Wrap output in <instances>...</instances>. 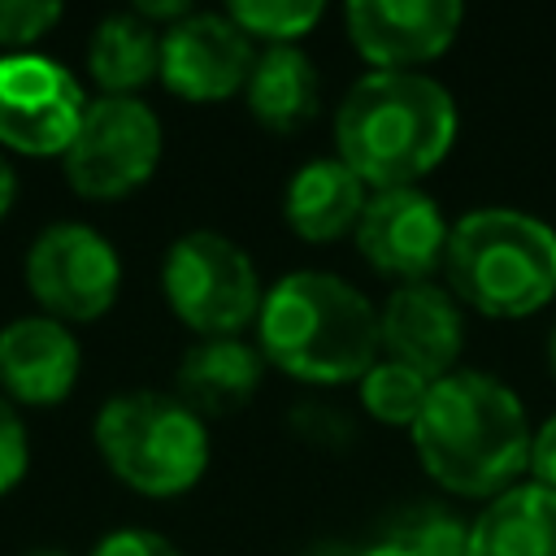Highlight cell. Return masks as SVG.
<instances>
[{
  "label": "cell",
  "mask_w": 556,
  "mask_h": 556,
  "mask_svg": "<svg viewBox=\"0 0 556 556\" xmlns=\"http://www.w3.org/2000/svg\"><path fill=\"white\" fill-rule=\"evenodd\" d=\"M56 22H61V9H56V4H39V0H0V43H4V48H30V43L43 39Z\"/></svg>",
  "instance_id": "603a6c76"
},
{
  "label": "cell",
  "mask_w": 556,
  "mask_h": 556,
  "mask_svg": "<svg viewBox=\"0 0 556 556\" xmlns=\"http://www.w3.org/2000/svg\"><path fill=\"white\" fill-rule=\"evenodd\" d=\"M248 109L261 126L287 135V130H300L317 117V104H321V83H317V70L313 61L295 48V43H282V48H265L256 61H252V74H248Z\"/></svg>",
  "instance_id": "ac0fdd59"
},
{
  "label": "cell",
  "mask_w": 556,
  "mask_h": 556,
  "mask_svg": "<svg viewBox=\"0 0 556 556\" xmlns=\"http://www.w3.org/2000/svg\"><path fill=\"white\" fill-rule=\"evenodd\" d=\"M365 182L339 161V156H317L295 169L287 182V226L308 239V243H330L343 239L348 230L356 235L361 213H365Z\"/></svg>",
  "instance_id": "9a60e30c"
},
{
  "label": "cell",
  "mask_w": 556,
  "mask_h": 556,
  "mask_svg": "<svg viewBox=\"0 0 556 556\" xmlns=\"http://www.w3.org/2000/svg\"><path fill=\"white\" fill-rule=\"evenodd\" d=\"M547 361H552V374H556V330H552V339H547Z\"/></svg>",
  "instance_id": "f546056e"
},
{
  "label": "cell",
  "mask_w": 556,
  "mask_h": 556,
  "mask_svg": "<svg viewBox=\"0 0 556 556\" xmlns=\"http://www.w3.org/2000/svg\"><path fill=\"white\" fill-rule=\"evenodd\" d=\"M291 426L308 439V443H321V447H343L352 439V421L339 413V408H326V404H300L291 413Z\"/></svg>",
  "instance_id": "d4e9b609"
},
{
  "label": "cell",
  "mask_w": 556,
  "mask_h": 556,
  "mask_svg": "<svg viewBox=\"0 0 556 556\" xmlns=\"http://www.w3.org/2000/svg\"><path fill=\"white\" fill-rule=\"evenodd\" d=\"M334 139L339 161L365 187H413L447 156L456 139V104L426 74L378 70L343 96Z\"/></svg>",
  "instance_id": "7a4b0ae2"
},
{
  "label": "cell",
  "mask_w": 556,
  "mask_h": 556,
  "mask_svg": "<svg viewBox=\"0 0 556 556\" xmlns=\"http://www.w3.org/2000/svg\"><path fill=\"white\" fill-rule=\"evenodd\" d=\"M78 365V339L56 317H17L0 330V387L22 404L65 400Z\"/></svg>",
  "instance_id": "5bb4252c"
},
{
  "label": "cell",
  "mask_w": 556,
  "mask_h": 556,
  "mask_svg": "<svg viewBox=\"0 0 556 556\" xmlns=\"http://www.w3.org/2000/svg\"><path fill=\"white\" fill-rule=\"evenodd\" d=\"M13 195H17V174H13V165L0 156V217L13 208Z\"/></svg>",
  "instance_id": "83f0119b"
},
{
  "label": "cell",
  "mask_w": 556,
  "mask_h": 556,
  "mask_svg": "<svg viewBox=\"0 0 556 556\" xmlns=\"http://www.w3.org/2000/svg\"><path fill=\"white\" fill-rule=\"evenodd\" d=\"M226 13L243 35L269 39V48L295 43L300 35H308L321 22L317 0H235Z\"/></svg>",
  "instance_id": "7402d4cb"
},
{
  "label": "cell",
  "mask_w": 556,
  "mask_h": 556,
  "mask_svg": "<svg viewBox=\"0 0 556 556\" xmlns=\"http://www.w3.org/2000/svg\"><path fill=\"white\" fill-rule=\"evenodd\" d=\"M465 556H556V491L508 486L469 526Z\"/></svg>",
  "instance_id": "2e32d148"
},
{
  "label": "cell",
  "mask_w": 556,
  "mask_h": 556,
  "mask_svg": "<svg viewBox=\"0 0 556 556\" xmlns=\"http://www.w3.org/2000/svg\"><path fill=\"white\" fill-rule=\"evenodd\" d=\"M87 70L109 96H130L161 74V35L139 13H113L91 35Z\"/></svg>",
  "instance_id": "d6986e66"
},
{
  "label": "cell",
  "mask_w": 556,
  "mask_h": 556,
  "mask_svg": "<svg viewBox=\"0 0 556 556\" xmlns=\"http://www.w3.org/2000/svg\"><path fill=\"white\" fill-rule=\"evenodd\" d=\"M26 460H30V443H26V426L22 417L13 413L9 400H0V495L13 491L26 473Z\"/></svg>",
  "instance_id": "cb8c5ba5"
},
{
  "label": "cell",
  "mask_w": 556,
  "mask_h": 556,
  "mask_svg": "<svg viewBox=\"0 0 556 556\" xmlns=\"http://www.w3.org/2000/svg\"><path fill=\"white\" fill-rule=\"evenodd\" d=\"M87 117L78 78L39 52L0 56V143L26 156H52L74 143Z\"/></svg>",
  "instance_id": "9c48e42d"
},
{
  "label": "cell",
  "mask_w": 556,
  "mask_h": 556,
  "mask_svg": "<svg viewBox=\"0 0 556 556\" xmlns=\"http://www.w3.org/2000/svg\"><path fill=\"white\" fill-rule=\"evenodd\" d=\"M261 387V356L243 339H200L178 361V400L195 413H235Z\"/></svg>",
  "instance_id": "e0dca14e"
},
{
  "label": "cell",
  "mask_w": 556,
  "mask_h": 556,
  "mask_svg": "<svg viewBox=\"0 0 556 556\" xmlns=\"http://www.w3.org/2000/svg\"><path fill=\"white\" fill-rule=\"evenodd\" d=\"M430 387L434 382L426 374H417V369L382 356L361 378V404H365V413L374 421H382V426H408L413 430V421L421 417V408L430 400Z\"/></svg>",
  "instance_id": "44dd1931"
},
{
  "label": "cell",
  "mask_w": 556,
  "mask_h": 556,
  "mask_svg": "<svg viewBox=\"0 0 556 556\" xmlns=\"http://www.w3.org/2000/svg\"><path fill=\"white\" fill-rule=\"evenodd\" d=\"M252 43L230 13H191L161 35V83L182 100H226L248 87Z\"/></svg>",
  "instance_id": "8fae6325"
},
{
  "label": "cell",
  "mask_w": 556,
  "mask_h": 556,
  "mask_svg": "<svg viewBox=\"0 0 556 556\" xmlns=\"http://www.w3.org/2000/svg\"><path fill=\"white\" fill-rule=\"evenodd\" d=\"M447 282L486 317H526L556 295V230L517 208H478L452 226Z\"/></svg>",
  "instance_id": "277c9868"
},
{
  "label": "cell",
  "mask_w": 556,
  "mask_h": 556,
  "mask_svg": "<svg viewBox=\"0 0 556 556\" xmlns=\"http://www.w3.org/2000/svg\"><path fill=\"white\" fill-rule=\"evenodd\" d=\"M308 556H369V543H365V547H352V543H326V547H313Z\"/></svg>",
  "instance_id": "f1b7e54d"
},
{
  "label": "cell",
  "mask_w": 556,
  "mask_h": 556,
  "mask_svg": "<svg viewBox=\"0 0 556 556\" xmlns=\"http://www.w3.org/2000/svg\"><path fill=\"white\" fill-rule=\"evenodd\" d=\"M104 465L139 495L169 500L200 482L208 465V430L178 395L130 391L113 395L96 417Z\"/></svg>",
  "instance_id": "5b68a950"
},
{
  "label": "cell",
  "mask_w": 556,
  "mask_h": 556,
  "mask_svg": "<svg viewBox=\"0 0 556 556\" xmlns=\"http://www.w3.org/2000/svg\"><path fill=\"white\" fill-rule=\"evenodd\" d=\"M91 556H182L165 534L152 530H113L96 543Z\"/></svg>",
  "instance_id": "484cf974"
},
{
  "label": "cell",
  "mask_w": 556,
  "mask_h": 556,
  "mask_svg": "<svg viewBox=\"0 0 556 556\" xmlns=\"http://www.w3.org/2000/svg\"><path fill=\"white\" fill-rule=\"evenodd\" d=\"M447 239L452 226L443 222L439 204L417 187L374 191L356 226L361 256L404 282H426L447 261Z\"/></svg>",
  "instance_id": "30bf717a"
},
{
  "label": "cell",
  "mask_w": 556,
  "mask_h": 556,
  "mask_svg": "<svg viewBox=\"0 0 556 556\" xmlns=\"http://www.w3.org/2000/svg\"><path fill=\"white\" fill-rule=\"evenodd\" d=\"M30 556H70V552H30Z\"/></svg>",
  "instance_id": "4dcf8cb0"
},
{
  "label": "cell",
  "mask_w": 556,
  "mask_h": 556,
  "mask_svg": "<svg viewBox=\"0 0 556 556\" xmlns=\"http://www.w3.org/2000/svg\"><path fill=\"white\" fill-rule=\"evenodd\" d=\"M530 421L521 400L482 369H452L430 387L413 421V447L426 473L452 495L495 500L530 469Z\"/></svg>",
  "instance_id": "6da1fadb"
},
{
  "label": "cell",
  "mask_w": 556,
  "mask_h": 556,
  "mask_svg": "<svg viewBox=\"0 0 556 556\" xmlns=\"http://www.w3.org/2000/svg\"><path fill=\"white\" fill-rule=\"evenodd\" d=\"M161 161V122L135 96H104L65 148V178L87 200H113L152 178Z\"/></svg>",
  "instance_id": "52a82bcc"
},
{
  "label": "cell",
  "mask_w": 556,
  "mask_h": 556,
  "mask_svg": "<svg viewBox=\"0 0 556 556\" xmlns=\"http://www.w3.org/2000/svg\"><path fill=\"white\" fill-rule=\"evenodd\" d=\"M465 9L452 0H356L348 4V35L378 70H408L439 56Z\"/></svg>",
  "instance_id": "4fadbf2b"
},
{
  "label": "cell",
  "mask_w": 556,
  "mask_h": 556,
  "mask_svg": "<svg viewBox=\"0 0 556 556\" xmlns=\"http://www.w3.org/2000/svg\"><path fill=\"white\" fill-rule=\"evenodd\" d=\"M530 469H534V482L539 486H552L556 491V417H547L530 443Z\"/></svg>",
  "instance_id": "4316f807"
},
{
  "label": "cell",
  "mask_w": 556,
  "mask_h": 556,
  "mask_svg": "<svg viewBox=\"0 0 556 556\" xmlns=\"http://www.w3.org/2000/svg\"><path fill=\"white\" fill-rule=\"evenodd\" d=\"M261 352L304 382H352L378 365V313L339 274L300 269L261 300Z\"/></svg>",
  "instance_id": "3957f363"
},
{
  "label": "cell",
  "mask_w": 556,
  "mask_h": 556,
  "mask_svg": "<svg viewBox=\"0 0 556 556\" xmlns=\"http://www.w3.org/2000/svg\"><path fill=\"white\" fill-rule=\"evenodd\" d=\"M378 339L387 361H400L439 382L452 374L465 343L460 304L434 282H400L378 313Z\"/></svg>",
  "instance_id": "7c38bea8"
},
{
  "label": "cell",
  "mask_w": 556,
  "mask_h": 556,
  "mask_svg": "<svg viewBox=\"0 0 556 556\" xmlns=\"http://www.w3.org/2000/svg\"><path fill=\"white\" fill-rule=\"evenodd\" d=\"M465 552H469V526L447 508H413L369 543V556H465Z\"/></svg>",
  "instance_id": "ffe728a7"
},
{
  "label": "cell",
  "mask_w": 556,
  "mask_h": 556,
  "mask_svg": "<svg viewBox=\"0 0 556 556\" xmlns=\"http://www.w3.org/2000/svg\"><path fill=\"white\" fill-rule=\"evenodd\" d=\"M161 282L178 321L204 339H239L265 300L248 252L217 230H191L174 239Z\"/></svg>",
  "instance_id": "8992f818"
},
{
  "label": "cell",
  "mask_w": 556,
  "mask_h": 556,
  "mask_svg": "<svg viewBox=\"0 0 556 556\" xmlns=\"http://www.w3.org/2000/svg\"><path fill=\"white\" fill-rule=\"evenodd\" d=\"M26 282L35 300L56 321H91L109 313L122 287V261L113 243L83 226V222H56L48 226L26 256Z\"/></svg>",
  "instance_id": "ba28073f"
}]
</instances>
